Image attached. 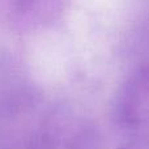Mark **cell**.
Segmentation results:
<instances>
[{
  "instance_id": "6da1fadb",
  "label": "cell",
  "mask_w": 149,
  "mask_h": 149,
  "mask_svg": "<svg viewBox=\"0 0 149 149\" xmlns=\"http://www.w3.org/2000/svg\"><path fill=\"white\" fill-rule=\"evenodd\" d=\"M118 114L130 132L149 143V65L126 82L119 95Z\"/></svg>"
},
{
  "instance_id": "7a4b0ae2",
  "label": "cell",
  "mask_w": 149,
  "mask_h": 149,
  "mask_svg": "<svg viewBox=\"0 0 149 149\" xmlns=\"http://www.w3.org/2000/svg\"><path fill=\"white\" fill-rule=\"evenodd\" d=\"M120 149H144V148H136V147H127V148H120Z\"/></svg>"
}]
</instances>
